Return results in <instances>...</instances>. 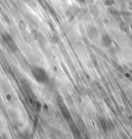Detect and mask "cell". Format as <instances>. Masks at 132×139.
Wrapping results in <instances>:
<instances>
[{
    "label": "cell",
    "mask_w": 132,
    "mask_h": 139,
    "mask_svg": "<svg viewBox=\"0 0 132 139\" xmlns=\"http://www.w3.org/2000/svg\"><path fill=\"white\" fill-rule=\"evenodd\" d=\"M2 39L3 40L5 43L7 45L9 49H10L12 53H16L17 51H18V47L16 45V42H14L12 37L8 35V33L3 34L1 35Z\"/></svg>",
    "instance_id": "obj_1"
},
{
    "label": "cell",
    "mask_w": 132,
    "mask_h": 139,
    "mask_svg": "<svg viewBox=\"0 0 132 139\" xmlns=\"http://www.w3.org/2000/svg\"><path fill=\"white\" fill-rule=\"evenodd\" d=\"M36 69L39 74V76L41 79V82L43 83H47L49 81V77L46 71L44 68L40 67H36Z\"/></svg>",
    "instance_id": "obj_2"
},
{
    "label": "cell",
    "mask_w": 132,
    "mask_h": 139,
    "mask_svg": "<svg viewBox=\"0 0 132 139\" xmlns=\"http://www.w3.org/2000/svg\"><path fill=\"white\" fill-rule=\"evenodd\" d=\"M60 109L61 112H62V115L64 117L65 120H67L68 122H71L72 121V118H71V114L69 112L68 109H67V107H65L64 105L62 103H60Z\"/></svg>",
    "instance_id": "obj_3"
},
{
    "label": "cell",
    "mask_w": 132,
    "mask_h": 139,
    "mask_svg": "<svg viewBox=\"0 0 132 139\" xmlns=\"http://www.w3.org/2000/svg\"><path fill=\"white\" fill-rule=\"evenodd\" d=\"M102 42L104 46H105L106 47H109L112 44V41H111L110 37L107 34L104 35L102 37Z\"/></svg>",
    "instance_id": "obj_4"
},
{
    "label": "cell",
    "mask_w": 132,
    "mask_h": 139,
    "mask_svg": "<svg viewBox=\"0 0 132 139\" xmlns=\"http://www.w3.org/2000/svg\"><path fill=\"white\" fill-rule=\"evenodd\" d=\"M30 71H31V73H32V75L33 76L34 79H35L36 81H37L38 83H42L41 82V79H40V77L39 76V74L37 72L36 67L34 68H31L30 69Z\"/></svg>",
    "instance_id": "obj_5"
},
{
    "label": "cell",
    "mask_w": 132,
    "mask_h": 139,
    "mask_svg": "<svg viewBox=\"0 0 132 139\" xmlns=\"http://www.w3.org/2000/svg\"><path fill=\"white\" fill-rule=\"evenodd\" d=\"M71 131H72L73 134L75 137H80V131H79V129L77 127V126H75V125L74 124H71Z\"/></svg>",
    "instance_id": "obj_6"
},
{
    "label": "cell",
    "mask_w": 132,
    "mask_h": 139,
    "mask_svg": "<svg viewBox=\"0 0 132 139\" xmlns=\"http://www.w3.org/2000/svg\"><path fill=\"white\" fill-rule=\"evenodd\" d=\"M37 40L39 42L40 46H42V47H44L45 46V43H46V40H45L44 36L42 35L41 33L38 34V37Z\"/></svg>",
    "instance_id": "obj_7"
},
{
    "label": "cell",
    "mask_w": 132,
    "mask_h": 139,
    "mask_svg": "<svg viewBox=\"0 0 132 139\" xmlns=\"http://www.w3.org/2000/svg\"><path fill=\"white\" fill-rule=\"evenodd\" d=\"M100 122V124H101V126H102L103 130L104 131V132H106L107 130V129H108V125L107 124L106 121H105L104 119H102V118H101Z\"/></svg>",
    "instance_id": "obj_8"
},
{
    "label": "cell",
    "mask_w": 132,
    "mask_h": 139,
    "mask_svg": "<svg viewBox=\"0 0 132 139\" xmlns=\"http://www.w3.org/2000/svg\"><path fill=\"white\" fill-rule=\"evenodd\" d=\"M112 65L115 68H117V70H119V71H122V70H121V67H120V66L117 63V62H115V61H112Z\"/></svg>",
    "instance_id": "obj_9"
},
{
    "label": "cell",
    "mask_w": 132,
    "mask_h": 139,
    "mask_svg": "<svg viewBox=\"0 0 132 139\" xmlns=\"http://www.w3.org/2000/svg\"><path fill=\"white\" fill-rule=\"evenodd\" d=\"M91 61H92L93 65L95 66V67H97L99 66V63H98V61H97V59H96L95 57H93V58H91Z\"/></svg>",
    "instance_id": "obj_10"
},
{
    "label": "cell",
    "mask_w": 132,
    "mask_h": 139,
    "mask_svg": "<svg viewBox=\"0 0 132 139\" xmlns=\"http://www.w3.org/2000/svg\"><path fill=\"white\" fill-rule=\"evenodd\" d=\"M19 28H20V29H22V30H24V29L25 28V25L24 24V23H23V22H20V24H19Z\"/></svg>",
    "instance_id": "obj_11"
},
{
    "label": "cell",
    "mask_w": 132,
    "mask_h": 139,
    "mask_svg": "<svg viewBox=\"0 0 132 139\" xmlns=\"http://www.w3.org/2000/svg\"><path fill=\"white\" fill-rule=\"evenodd\" d=\"M58 37H56V36H54V37H53L52 38V41L53 42L54 44H56V43H58Z\"/></svg>",
    "instance_id": "obj_12"
}]
</instances>
